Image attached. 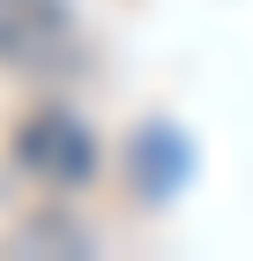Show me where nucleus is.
<instances>
[{"label":"nucleus","instance_id":"f257e3e1","mask_svg":"<svg viewBox=\"0 0 253 261\" xmlns=\"http://www.w3.org/2000/svg\"><path fill=\"white\" fill-rule=\"evenodd\" d=\"M8 157L45 187H82L97 172V135L90 120H75L67 105H38V112H22L15 135H8Z\"/></svg>","mask_w":253,"mask_h":261},{"label":"nucleus","instance_id":"f03ea898","mask_svg":"<svg viewBox=\"0 0 253 261\" xmlns=\"http://www.w3.org/2000/svg\"><path fill=\"white\" fill-rule=\"evenodd\" d=\"M75 60L67 0H0V67L15 75H60Z\"/></svg>","mask_w":253,"mask_h":261},{"label":"nucleus","instance_id":"7ed1b4c3","mask_svg":"<svg viewBox=\"0 0 253 261\" xmlns=\"http://www.w3.org/2000/svg\"><path fill=\"white\" fill-rule=\"evenodd\" d=\"M179 172H186V142H179L172 127H142V135H134V179L164 201L179 187Z\"/></svg>","mask_w":253,"mask_h":261},{"label":"nucleus","instance_id":"20e7f679","mask_svg":"<svg viewBox=\"0 0 253 261\" xmlns=\"http://www.w3.org/2000/svg\"><path fill=\"white\" fill-rule=\"evenodd\" d=\"M15 254H90V231H75L67 217H30V224H15Z\"/></svg>","mask_w":253,"mask_h":261}]
</instances>
